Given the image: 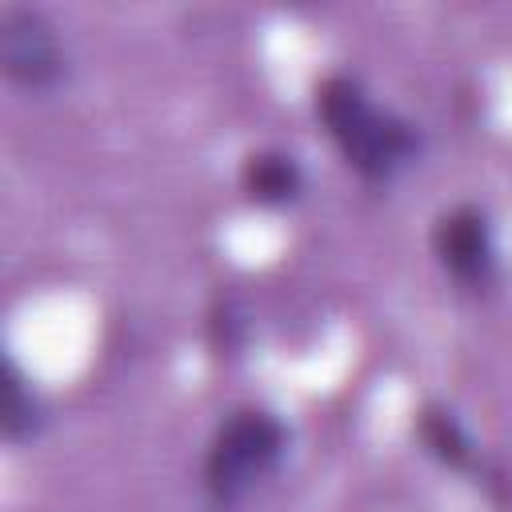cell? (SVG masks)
<instances>
[{
	"label": "cell",
	"mask_w": 512,
	"mask_h": 512,
	"mask_svg": "<svg viewBox=\"0 0 512 512\" xmlns=\"http://www.w3.org/2000/svg\"><path fill=\"white\" fill-rule=\"evenodd\" d=\"M416 436L424 444L428 456H436L448 468H476V444L468 436V428L460 424V416L444 404H424L416 416Z\"/></svg>",
	"instance_id": "6"
},
{
	"label": "cell",
	"mask_w": 512,
	"mask_h": 512,
	"mask_svg": "<svg viewBox=\"0 0 512 512\" xmlns=\"http://www.w3.org/2000/svg\"><path fill=\"white\" fill-rule=\"evenodd\" d=\"M0 72L12 84L32 88V92L56 88L64 80L68 60H64L60 36L44 12L16 8V4H8L0 12Z\"/></svg>",
	"instance_id": "3"
},
{
	"label": "cell",
	"mask_w": 512,
	"mask_h": 512,
	"mask_svg": "<svg viewBox=\"0 0 512 512\" xmlns=\"http://www.w3.org/2000/svg\"><path fill=\"white\" fill-rule=\"evenodd\" d=\"M432 252L440 268L464 288H488L496 276V240L492 224L476 204L448 208L432 224Z\"/></svg>",
	"instance_id": "4"
},
{
	"label": "cell",
	"mask_w": 512,
	"mask_h": 512,
	"mask_svg": "<svg viewBox=\"0 0 512 512\" xmlns=\"http://www.w3.org/2000/svg\"><path fill=\"white\" fill-rule=\"evenodd\" d=\"M288 432L264 408H236L220 420L204 452V492L216 512L236 508L284 456Z\"/></svg>",
	"instance_id": "2"
},
{
	"label": "cell",
	"mask_w": 512,
	"mask_h": 512,
	"mask_svg": "<svg viewBox=\"0 0 512 512\" xmlns=\"http://www.w3.org/2000/svg\"><path fill=\"white\" fill-rule=\"evenodd\" d=\"M312 108L344 164L372 184L392 180L420 152V132L404 116L380 108L368 88L344 72H332L316 84Z\"/></svg>",
	"instance_id": "1"
},
{
	"label": "cell",
	"mask_w": 512,
	"mask_h": 512,
	"mask_svg": "<svg viewBox=\"0 0 512 512\" xmlns=\"http://www.w3.org/2000/svg\"><path fill=\"white\" fill-rule=\"evenodd\" d=\"M0 424H4L8 444H20V440L36 436L40 424H44V404L32 392V384L24 380V372L16 368V360L4 364V416H0Z\"/></svg>",
	"instance_id": "7"
},
{
	"label": "cell",
	"mask_w": 512,
	"mask_h": 512,
	"mask_svg": "<svg viewBox=\"0 0 512 512\" xmlns=\"http://www.w3.org/2000/svg\"><path fill=\"white\" fill-rule=\"evenodd\" d=\"M240 188L252 204H264V208H280V204H292L300 192H304V168L296 156L280 152V148H260L244 160L240 168Z\"/></svg>",
	"instance_id": "5"
}]
</instances>
